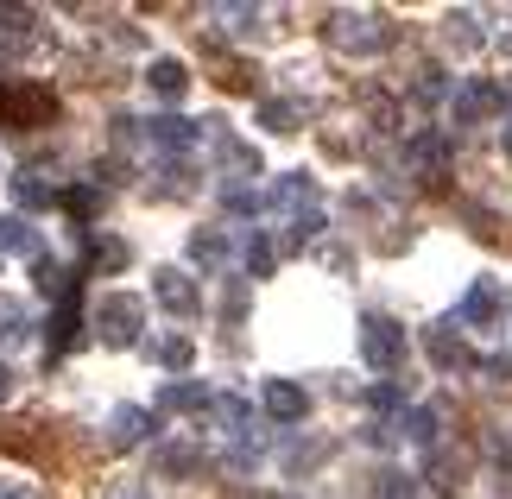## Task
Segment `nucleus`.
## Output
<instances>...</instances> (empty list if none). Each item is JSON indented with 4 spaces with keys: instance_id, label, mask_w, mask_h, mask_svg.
<instances>
[{
    "instance_id": "f257e3e1",
    "label": "nucleus",
    "mask_w": 512,
    "mask_h": 499,
    "mask_svg": "<svg viewBox=\"0 0 512 499\" xmlns=\"http://www.w3.org/2000/svg\"><path fill=\"white\" fill-rule=\"evenodd\" d=\"M140 323H146V304H140V297H127V291H108L102 304H95V329H102L108 348H127L133 335H140Z\"/></svg>"
},
{
    "instance_id": "f03ea898",
    "label": "nucleus",
    "mask_w": 512,
    "mask_h": 499,
    "mask_svg": "<svg viewBox=\"0 0 512 499\" xmlns=\"http://www.w3.org/2000/svg\"><path fill=\"white\" fill-rule=\"evenodd\" d=\"M0 114L19 121V127H32V121H45V114H51V95L45 89H7V83H0Z\"/></svg>"
},
{
    "instance_id": "7ed1b4c3",
    "label": "nucleus",
    "mask_w": 512,
    "mask_h": 499,
    "mask_svg": "<svg viewBox=\"0 0 512 499\" xmlns=\"http://www.w3.org/2000/svg\"><path fill=\"white\" fill-rule=\"evenodd\" d=\"M152 291H159V304L165 310H177V316H190L196 310V285L177 266H165V272H152Z\"/></svg>"
},
{
    "instance_id": "20e7f679",
    "label": "nucleus",
    "mask_w": 512,
    "mask_h": 499,
    "mask_svg": "<svg viewBox=\"0 0 512 499\" xmlns=\"http://www.w3.org/2000/svg\"><path fill=\"white\" fill-rule=\"evenodd\" d=\"M367 361H373V367H392V361H399V329L380 323V316L367 323Z\"/></svg>"
},
{
    "instance_id": "39448f33",
    "label": "nucleus",
    "mask_w": 512,
    "mask_h": 499,
    "mask_svg": "<svg viewBox=\"0 0 512 499\" xmlns=\"http://www.w3.org/2000/svg\"><path fill=\"white\" fill-rule=\"evenodd\" d=\"M108 436H114L121 449H127V443H140V436H146V411H140V405H121V411L108 417Z\"/></svg>"
},
{
    "instance_id": "423d86ee",
    "label": "nucleus",
    "mask_w": 512,
    "mask_h": 499,
    "mask_svg": "<svg viewBox=\"0 0 512 499\" xmlns=\"http://www.w3.org/2000/svg\"><path fill=\"white\" fill-rule=\"evenodd\" d=\"M266 411L291 424V417H304V392H298V386H285V379H272V386H266Z\"/></svg>"
},
{
    "instance_id": "0eeeda50",
    "label": "nucleus",
    "mask_w": 512,
    "mask_h": 499,
    "mask_svg": "<svg viewBox=\"0 0 512 499\" xmlns=\"http://www.w3.org/2000/svg\"><path fill=\"white\" fill-rule=\"evenodd\" d=\"M0 247H7V253H38L26 215H0Z\"/></svg>"
},
{
    "instance_id": "6e6552de",
    "label": "nucleus",
    "mask_w": 512,
    "mask_h": 499,
    "mask_svg": "<svg viewBox=\"0 0 512 499\" xmlns=\"http://www.w3.org/2000/svg\"><path fill=\"white\" fill-rule=\"evenodd\" d=\"M184 83H190V76H184L177 57H159V64H152V89H159V95H184Z\"/></svg>"
},
{
    "instance_id": "1a4fd4ad",
    "label": "nucleus",
    "mask_w": 512,
    "mask_h": 499,
    "mask_svg": "<svg viewBox=\"0 0 512 499\" xmlns=\"http://www.w3.org/2000/svg\"><path fill=\"white\" fill-rule=\"evenodd\" d=\"M26 335V304L19 297H0V342H19Z\"/></svg>"
},
{
    "instance_id": "9d476101",
    "label": "nucleus",
    "mask_w": 512,
    "mask_h": 499,
    "mask_svg": "<svg viewBox=\"0 0 512 499\" xmlns=\"http://www.w3.org/2000/svg\"><path fill=\"white\" fill-rule=\"evenodd\" d=\"M152 139H159V146H190V121H152Z\"/></svg>"
},
{
    "instance_id": "9b49d317",
    "label": "nucleus",
    "mask_w": 512,
    "mask_h": 499,
    "mask_svg": "<svg viewBox=\"0 0 512 499\" xmlns=\"http://www.w3.org/2000/svg\"><path fill=\"white\" fill-rule=\"evenodd\" d=\"M13 196H19V203H26V209H38V203H51V190L38 184V177H13Z\"/></svg>"
},
{
    "instance_id": "f8f14e48",
    "label": "nucleus",
    "mask_w": 512,
    "mask_h": 499,
    "mask_svg": "<svg viewBox=\"0 0 512 499\" xmlns=\"http://www.w3.org/2000/svg\"><path fill=\"white\" fill-rule=\"evenodd\" d=\"M95 266H127V247L121 241H102V247H95Z\"/></svg>"
},
{
    "instance_id": "ddd939ff",
    "label": "nucleus",
    "mask_w": 512,
    "mask_h": 499,
    "mask_svg": "<svg viewBox=\"0 0 512 499\" xmlns=\"http://www.w3.org/2000/svg\"><path fill=\"white\" fill-rule=\"evenodd\" d=\"M0 499H38V493L19 481V474H0Z\"/></svg>"
},
{
    "instance_id": "4468645a",
    "label": "nucleus",
    "mask_w": 512,
    "mask_h": 499,
    "mask_svg": "<svg viewBox=\"0 0 512 499\" xmlns=\"http://www.w3.org/2000/svg\"><path fill=\"white\" fill-rule=\"evenodd\" d=\"M196 398H203L196 386H171V392H165V405H177V411H184V405H196Z\"/></svg>"
},
{
    "instance_id": "2eb2a0df",
    "label": "nucleus",
    "mask_w": 512,
    "mask_h": 499,
    "mask_svg": "<svg viewBox=\"0 0 512 499\" xmlns=\"http://www.w3.org/2000/svg\"><path fill=\"white\" fill-rule=\"evenodd\" d=\"M159 354H165V361H171V367H184V361H190V342H177V335H171V342H165Z\"/></svg>"
},
{
    "instance_id": "dca6fc26",
    "label": "nucleus",
    "mask_w": 512,
    "mask_h": 499,
    "mask_svg": "<svg viewBox=\"0 0 512 499\" xmlns=\"http://www.w3.org/2000/svg\"><path fill=\"white\" fill-rule=\"evenodd\" d=\"M7 398H13V373L0 367V405H7Z\"/></svg>"
}]
</instances>
